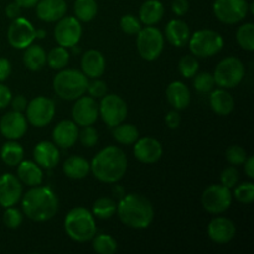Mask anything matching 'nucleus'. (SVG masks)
I'll return each instance as SVG.
<instances>
[{
  "instance_id": "nucleus-1",
  "label": "nucleus",
  "mask_w": 254,
  "mask_h": 254,
  "mask_svg": "<svg viewBox=\"0 0 254 254\" xmlns=\"http://www.w3.org/2000/svg\"><path fill=\"white\" fill-rule=\"evenodd\" d=\"M117 213L123 225L134 230H144L154 220V207L150 201L140 193H128L117 205Z\"/></svg>"
},
{
  "instance_id": "nucleus-2",
  "label": "nucleus",
  "mask_w": 254,
  "mask_h": 254,
  "mask_svg": "<svg viewBox=\"0 0 254 254\" xmlns=\"http://www.w3.org/2000/svg\"><path fill=\"white\" fill-rule=\"evenodd\" d=\"M128 160L118 146H107L102 149L91 163V171L94 178L102 183L114 184L126 175Z\"/></svg>"
},
{
  "instance_id": "nucleus-3",
  "label": "nucleus",
  "mask_w": 254,
  "mask_h": 254,
  "mask_svg": "<svg viewBox=\"0 0 254 254\" xmlns=\"http://www.w3.org/2000/svg\"><path fill=\"white\" fill-rule=\"evenodd\" d=\"M22 211L31 221L45 222L57 213L59 200L47 186H32L22 198Z\"/></svg>"
},
{
  "instance_id": "nucleus-4",
  "label": "nucleus",
  "mask_w": 254,
  "mask_h": 254,
  "mask_svg": "<svg viewBox=\"0 0 254 254\" xmlns=\"http://www.w3.org/2000/svg\"><path fill=\"white\" fill-rule=\"evenodd\" d=\"M52 87L55 93L61 99L76 101L87 92L88 78L83 72L64 68L55 76Z\"/></svg>"
},
{
  "instance_id": "nucleus-5",
  "label": "nucleus",
  "mask_w": 254,
  "mask_h": 254,
  "mask_svg": "<svg viewBox=\"0 0 254 254\" xmlns=\"http://www.w3.org/2000/svg\"><path fill=\"white\" fill-rule=\"evenodd\" d=\"M64 230L71 240L76 242H88L97 233L94 216L83 207L73 208L64 218Z\"/></svg>"
},
{
  "instance_id": "nucleus-6",
  "label": "nucleus",
  "mask_w": 254,
  "mask_h": 254,
  "mask_svg": "<svg viewBox=\"0 0 254 254\" xmlns=\"http://www.w3.org/2000/svg\"><path fill=\"white\" fill-rule=\"evenodd\" d=\"M246 69L237 57H226L216 66L213 78L220 88H235L245 78Z\"/></svg>"
},
{
  "instance_id": "nucleus-7",
  "label": "nucleus",
  "mask_w": 254,
  "mask_h": 254,
  "mask_svg": "<svg viewBox=\"0 0 254 254\" xmlns=\"http://www.w3.org/2000/svg\"><path fill=\"white\" fill-rule=\"evenodd\" d=\"M189 40L190 51L195 57H211L223 47L222 36L213 30H198Z\"/></svg>"
},
{
  "instance_id": "nucleus-8",
  "label": "nucleus",
  "mask_w": 254,
  "mask_h": 254,
  "mask_svg": "<svg viewBox=\"0 0 254 254\" xmlns=\"http://www.w3.org/2000/svg\"><path fill=\"white\" fill-rule=\"evenodd\" d=\"M136 35L139 55L146 61H154L158 59L164 50V36L160 30L154 26H146Z\"/></svg>"
},
{
  "instance_id": "nucleus-9",
  "label": "nucleus",
  "mask_w": 254,
  "mask_h": 254,
  "mask_svg": "<svg viewBox=\"0 0 254 254\" xmlns=\"http://www.w3.org/2000/svg\"><path fill=\"white\" fill-rule=\"evenodd\" d=\"M201 203L207 212L212 215H220L227 211L232 203V192L231 189L226 188L222 184L210 185L202 193Z\"/></svg>"
},
{
  "instance_id": "nucleus-10",
  "label": "nucleus",
  "mask_w": 254,
  "mask_h": 254,
  "mask_svg": "<svg viewBox=\"0 0 254 254\" xmlns=\"http://www.w3.org/2000/svg\"><path fill=\"white\" fill-rule=\"evenodd\" d=\"M98 112L104 123L113 128L126 121L128 107L126 102L117 94H106L102 97Z\"/></svg>"
},
{
  "instance_id": "nucleus-11",
  "label": "nucleus",
  "mask_w": 254,
  "mask_h": 254,
  "mask_svg": "<svg viewBox=\"0 0 254 254\" xmlns=\"http://www.w3.org/2000/svg\"><path fill=\"white\" fill-rule=\"evenodd\" d=\"M213 12L223 24H237L247 16L248 2L247 0H215Z\"/></svg>"
},
{
  "instance_id": "nucleus-12",
  "label": "nucleus",
  "mask_w": 254,
  "mask_h": 254,
  "mask_svg": "<svg viewBox=\"0 0 254 254\" xmlns=\"http://www.w3.org/2000/svg\"><path fill=\"white\" fill-rule=\"evenodd\" d=\"M25 111H26L27 121L34 127L42 128L51 123L56 108L52 99L46 97H36L27 103Z\"/></svg>"
},
{
  "instance_id": "nucleus-13",
  "label": "nucleus",
  "mask_w": 254,
  "mask_h": 254,
  "mask_svg": "<svg viewBox=\"0 0 254 254\" xmlns=\"http://www.w3.org/2000/svg\"><path fill=\"white\" fill-rule=\"evenodd\" d=\"M54 35L59 46L66 49L77 46L82 36L81 22L74 16H64L57 22Z\"/></svg>"
},
{
  "instance_id": "nucleus-14",
  "label": "nucleus",
  "mask_w": 254,
  "mask_h": 254,
  "mask_svg": "<svg viewBox=\"0 0 254 254\" xmlns=\"http://www.w3.org/2000/svg\"><path fill=\"white\" fill-rule=\"evenodd\" d=\"M35 39V29L29 20L20 16L12 20L7 30V40L14 49H26Z\"/></svg>"
},
{
  "instance_id": "nucleus-15",
  "label": "nucleus",
  "mask_w": 254,
  "mask_h": 254,
  "mask_svg": "<svg viewBox=\"0 0 254 254\" xmlns=\"http://www.w3.org/2000/svg\"><path fill=\"white\" fill-rule=\"evenodd\" d=\"M99 116L98 104L93 97H79L72 108V118L77 126L87 127L96 123Z\"/></svg>"
},
{
  "instance_id": "nucleus-16",
  "label": "nucleus",
  "mask_w": 254,
  "mask_h": 254,
  "mask_svg": "<svg viewBox=\"0 0 254 254\" xmlns=\"http://www.w3.org/2000/svg\"><path fill=\"white\" fill-rule=\"evenodd\" d=\"M27 130V121L21 112H7L0 119V133L9 140L22 138Z\"/></svg>"
},
{
  "instance_id": "nucleus-17",
  "label": "nucleus",
  "mask_w": 254,
  "mask_h": 254,
  "mask_svg": "<svg viewBox=\"0 0 254 254\" xmlns=\"http://www.w3.org/2000/svg\"><path fill=\"white\" fill-rule=\"evenodd\" d=\"M22 195V185L19 178L12 174L0 176V206L4 208L16 205Z\"/></svg>"
},
{
  "instance_id": "nucleus-18",
  "label": "nucleus",
  "mask_w": 254,
  "mask_h": 254,
  "mask_svg": "<svg viewBox=\"0 0 254 254\" xmlns=\"http://www.w3.org/2000/svg\"><path fill=\"white\" fill-rule=\"evenodd\" d=\"M134 144V155L140 163L154 164L163 156V145L156 139L146 136L138 139Z\"/></svg>"
},
{
  "instance_id": "nucleus-19",
  "label": "nucleus",
  "mask_w": 254,
  "mask_h": 254,
  "mask_svg": "<svg viewBox=\"0 0 254 254\" xmlns=\"http://www.w3.org/2000/svg\"><path fill=\"white\" fill-rule=\"evenodd\" d=\"M207 233L211 241L218 245H225L235 238L236 226L230 218L216 217L208 223Z\"/></svg>"
},
{
  "instance_id": "nucleus-20",
  "label": "nucleus",
  "mask_w": 254,
  "mask_h": 254,
  "mask_svg": "<svg viewBox=\"0 0 254 254\" xmlns=\"http://www.w3.org/2000/svg\"><path fill=\"white\" fill-rule=\"evenodd\" d=\"M78 127L73 121L64 119L56 124L52 130V139L57 146L62 149H68L76 144L78 139Z\"/></svg>"
},
{
  "instance_id": "nucleus-21",
  "label": "nucleus",
  "mask_w": 254,
  "mask_h": 254,
  "mask_svg": "<svg viewBox=\"0 0 254 254\" xmlns=\"http://www.w3.org/2000/svg\"><path fill=\"white\" fill-rule=\"evenodd\" d=\"M36 6V15L45 22H55L66 15V0H39Z\"/></svg>"
},
{
  "instance_id": "nucleus-22",
  "label": "nucleus",
  "mask_w": 254,
  "mask_h": 254,
  "mask_svg": "<svg viewBox=\"0 0 254 254\" xmlns=\"http://www.w3.org/2000/svg\"><path fill=\"white\" fill-rule=\"evenodd\" d=\"M34 159L40 168H55L60 161L59 148L51 141H40L34 149Z\"/></svg>"
},
{
  "instance_id": "nucleus-23",
  "label": "nucleus",
  "mask_w": 254,
  "mask_h": 254,
  "mask_svg": "<svg viewBox=\"0 0 254 254\" xmlns=\"http://www.w3.org/2000/svg\"><path fill=\"white\" fill-rule=\"evenodd\" d=\"M82 72L87 76V78H99L103 76L106 69V60L104 56L97 50H88L82 56L81 60Z\"/></svg>"
},
{
  "instance_id": "nucleus-24",
  "label": "nucleus",
  "mask_w": 254,
  "mask_h": 254,
  "mask_svg": "<svg viewBox=\"0 0 254 254\" xmlns=\"http://www.w3.org/2000/svg\"><path fill=\"white\" fill-rule=\"evenodd\" d=\"M166 98L170 106L176 111L188 108L191 101V94L188 87L180 81H174L166 87Z\"/></svg>"
},
{
  "instance_id": "nucleus-25",
  "label": "nucleus",
  "mask_w": 254,
  "mask_h": 254,
  "mask_svg": "<svg viewBox=\"0 0 254 254\" xmlns=\"http://www.w3.org/2000/svg\"><path fill=\"white\" fill-rule=\"evenodd\" d=\"M165 36L173 46L183 47L190 39V29L183 20H170L165 27Z\"/></svg>"
},
{
  "instance_id": "nucleus-26",
  "label": "nucleus",
  "mask_w": 254,
  "mask_h": 254,
  "mask_svg": "<svg viewBox=\"0 0 254 254\" xmlns=\"http://www.w3.org/2000/svg\"><path fill=\"white\" fill-rule=\"evenodd\" d=\"M17 178L20 181L27 186H37L41 185L44 174L41 168L36 163L30 160H22L17 165Z\"/></svg>"
},
{
  "instance_id": "nucleus-27",
  "label": "nucleus",
  "mask_w": 254,
  "mask_h": 254,
  "mask_svg": "<svg viewBox=\"0 0 254 254\" xmlns=\"http://www.w3.org/2000/svg\"><path fill=\"white\" fill-rule=\"evenodd\" d=\"M210 106L218 116H228L235 109V99L225 88L211 91Z\"/></svg>"
},
{
  "instance_id": "nucleus-28",
  "label": "nucleus",
  "mask_w": 254,
  "mask_h": 254,
  "mask_svg": "<svg viewBox=\"0 0 254 254\" xmlns=\"http://www.w3.org/2000/svg\"><path fill=\"white\" fill-rule=\"evenodd\" d=\"M164 11V5L159 0H146L139 10V19L146 26H153L163 19Z\"/></svg>"
},
{
  "instance_id": "nucleus-29",
  "label": "nucleus",
  "mask_w": 254,
  "mask_h": 254,
  "mask_svg": "<svg viewBox=\"0 0 254 254\" xmlns=\"http://www.w3.org/2000/svg\"><path fill=\"white\" fill-rule=\"evenodd\" d=\"M91 171V164L82 156H69L64 163V173L67 178L73 180L84 179Z\"/></svg>"
},
{
  "instance_id": "nucleus-30",
  "label": "nucleus",
  "mask_w": 254,
  "mask_h": 254,
  "mask_svg": "<svg viewBox=\"0 0 254 254\" xmlns=\"http://www.w3.org/2000/svg\"><path fill=\"white\" fill-rule=\"evenodd\" d=\"M24 64L30 71H40L46 64V52L40 45H30L25 49Z\"/></svg>"
},
{
  "instance_id": "nucleus-31",
  "label": "nucleus",
  "mask_w": 254,
  "mask_h": 254,
  "mask_svg": "<svg viewBox=\"0 0 254 254\" xmlns=\"http://www.w3.org/2000/svg\"><path fill=\"white\" fill-rule=\"evenodd\" d=\"M0 156L7 166H17L24 158V149L15 140L7 141L2 145Z\"/></svg>"
},
{
  "instance_id": "nucleus-32",
  "label": "nucleus",
  "mask_w": 254,
  "mask_h": 254,
  "mask_svg": "<svg viewBox=\"0 0 254 254\" xmlns=\"http://www.w3.org/2000/svg\"><path fill=\"white\" fill-rule=\"evenodd\" d=\"M113 138L123 145H131L139 139V130L135 126L129 123H121L113 127Z\"/></svg>"
},
{
  "instance_id": "nucleus-33",
  "label": "nucleus",
  "mask_w": 254,
  "mask_h": 254,
  "mask_svg": "<svg viewBox=\"0 0 254 254\" xmlns=\"http://www.w3.org/2000/svg\"><path fill=\"white\" fill-rule=\"evenodd\" d=\"M98 12V5L96 0H76L74 1V14L79 21L88 22L96 17Z\"/></svg>"
},
{
  "instance_id": "nucleus-34",
  "label": "nucleus",
  "mask_w": 254,
  "mask_h": 254,
  "mask_svg": "<svg viewBox=\"0 0 254 254\" xmlns=\"http://www.w3.org/2000/svg\"><path fill=\"white\" fill-rule=\"evenodd\" d=\"M46 62L52 69H56V71H61V69L66 68V66L69 62L68 50L62 46L54 47L46 55Z\"/></svg>"
},
{
  "instance_id": "nucleus-35",
  "label": "nucleus",
  "mask_w": 254,
  "mask_h": 254,
  "mask_svg": "<svg viewBox=\"0 0 254 254\" xmlns=\"http://www.w3.org/2000/svg\"><path fill=\"white\" fill-rule=\"evenodd\" d=\"M117 203L109 197H101L93 203L92 215L99 220H108L116 213Z\"/></svg>"
},
{
  "instance_id": "nucleus-36",
  "label": "nucleus",
  "mask_w": 254,
  "mask_h": 254,
  "mask_svg": "<svg viewBox=\"0 0 254 254\" xmlns=\"http://www.w3.org/2000/svg\"><path fill=\"white\" fill-rule=\"evenodd\" d=\"M238 45L246 51H253L254 50V25L252 22H246L241 25L236 34Z\"/></svg>"
},
{
  "instance_id": "nucleus-37",
  "label": "nucleus",
  "mask_w": 254,
  "mask_h": 254,
  "mask_svg": "<svg viewBox=\"0 0 254 254\" xmlns=\"http://www.w3.org/2000/svg\"><path fill=\"white\" fill-rule=\"evenodd\" d=\"M93 250L99 254H113L117 251V242L112 236L102 235L94 236L93 238Z\"/></svg>"
},
{
  "instance_id": "nucleus-38",
  "label": "nucleus",
  "mask_w": 254,
  "mask_h": 254,
  "mask_svg": "<svg viewBox=\"0 0 254 254\" xmlns=\"http://www.w3.org/2000/svg\"><path fill=\"white\" fill-rule=\"evenodd\" d=\"M179 71H180L181 76L185 78H191L195 77V74L198 71V61L192 54L185 55L179 61Z\"/></svg>"
},
{
  "instance_id": "nucleus-39",
  "label": "nucleus",
  "mask_w": 254,
  "mask_h": 254,
  "mask_svg": "<svg viewBox=\"0 0 254 254\" xmlns=\"http://www.w3.org/2000/svg\"><path fill=\"white\" fill-rule=\"evenodd\" d=\"M195 79H193V87L198 93H210L215 88V78L213 74L208 72H202V73H196Z\"/></svg>"
},
{
  "instance_id": "nucleus-40",
  "label": "nucleus",
  "mask_w": 254,
  "mask_h": 254,
  "mask_svg": "<svg viewBox=\"0 0 254 254\" xmlns=\"http://www.w3.org/2000/svg\"><path fill=\"white\" fill-rule=\"evenodd\" d=\"M235 198L241 203L250 205L254 201V184L242 183L235 189Z\"/></svg>"
},
{
  "instance_id": "nucleus-41",
  "label": "nucleus",
  "mask_w": 254,
  "mask_h": 254,
  "mask_svg": "<svg viewBox=\"0 0 254 254\" xmlns=\"http://www.w3.org/2000/svg\"><path fill=\"white\" fill-rule=\"evenodd\" d=\"M226 159L228 163L233 166L242 165L247 159V153L245 149L240 145H231L230 148L226 150Z\"/></svg>"
},
{
  "instance_id": "nucleus-42",
  "label": "nucleus",
  "mask_w": 254,
  "mask_h": 254,
  "mask_svg": "<svg viewBox=\"0 0 254 254\" xmlns=\"http://www.w3.org/2000/svg\"><path fill=\"white\" fill-rule=\"evenodd\" d=\"M119 25H121L122 31L128 35H136L141 30L140 20H138L134 15L130 14L122 16Z\"/></svg>"
},
{
  "instance_id": "nucleus-43",
  "label": "nucleus",
  "mask_w": 254,
  "mask_h": 254,
  "mask_svg": "<svg viewBox=\"0 0 254 254\" xmlns=\"http://www.w3.org/2000/svg\"><path fill=\"white\" fill-rule=\"evenodd\" d=\"M22 220H24L22 213L17 208H15L14 206L6 207V211L4 212V223L7 228L15 230V228L20 227V225L22 223Z\"/></svg>"
},
{
  "instance_id": "nucleus-44",
  "label": "nucleus",
  "mask_w": 254,
  "mask_h": 254,
  "mask_svg": "<svg viewBox=\"0 0 254 254\" xmlns=\"http://www.w3.org/2000/svg\"><path fill=\"white\" fill-rule=\"evenodd\" d=\"M78 139L81 140L82 145L86 146V148H92L98 141V133L93 127H83V129L78 131Z\"/></svg>"
},
{
  "instance_id": "nucleus-45",
  "label": "nucleus",
  "mask_w": 254,
  "mask_h": 254,
  "mask_svg": "<svg viewBox=\"0 0 254 254\" xmlns=\"http://www.w3.org/2000/svg\"><path fill=\"white\" fill-rule=\"evenodd\" d=\"M238 178L240 175H238L237 169L235 166H228L221 173V184L226 188L232 189L235 188V185H237Z\"/></svg>"
},
{
  "instance_id": "nucleus-46",
  "label": "nucleus",
  "mask_w": 254,
  "mask_h": 254,
  "mask_svg": "<svg viewBox=\"0 0 254 254\" xmlns=\"http://www.w3.org/2000/svg\"><path fill=\"white\" fill-rule=\"evenodd\" d=\"M107 91V83L106 82L101 81L98 78H94V81L88 82V87H87V92L91 94V97L93 98H102L103 96H106Z\"/></svg>"
},
{
  "instance_id": "nucleus-47",
  "label": "nucleus",
  "mask_w": 254,
  "mask_h": 254,
  "mask_svg": "<svg viewBox=\"0 0 254 254\" xmlns=\"http://www.w3.org/2000/svg\"><path fill=\"white\" fill-rule=\"evenodd\" d=\"M171 10L178 16H183L188 12L189 1L188 0H174L173 4H171Z\"/></svg>"
},
{
  "instance_id": "nucleus-48",
  "label": "nucleus",
  "mask_w": 254,
  "mask_h": 254,
  "mask_svg": "<svg viewBox=\"0 0 254 254\" xmlns=\"http://www.w3.org/2000/svg\"><path fill=\"white\" fill-rule=\"evenodd\" d=\"M11 98H12L11 91L0 82V109L9 106L10 102H11Z\"/></svg>"
},
{
  "instance_id": "nucleus-49",
  "label": "nucleus",
  "mask_w": 254,
  "mask_h": 254,
  "mask_svg": "<svg viewBox=\"0 0 254 254\" xmlns=\"http://www.w3.org/2000/svg\"><path fill=\"white\" fill-rule=\"evenodd\" d=\"M180 122H181L180 114L176 112V109L175 111H170L168 114H166L165 123L170 129L179 128V126H180Z\"/></svg>"
},
{
  "instance_id": "nucleus-50",
  "label": "nucleus",
  "mask_w": 254,
  "mask_h": 254,
  "mask_svg": "<svg viewBox=\"0 0 254 254\" xmlns=\"http://www.w3.org/2000/svg\"><path fill=\"white\" fill-rule=\"evenodd\" d=\"M11 73V64L7 59H0V82L6 81L7 77Z\"/></svg>"
},
{
  "instance_id": "nucleus-51",
  "label": "nucleus",
  "mask_w": 254,
  "mask_h": 254,
  "mask_svg": "<svg viewBox=\"0 0 254 254\" xmlns=\"http://www.w3.org/2000/svg\"><path fill=\"white\" fill-rule=\"evenodd\" d=\"M11 107H12V111H16V112H24L25 109H26L27 107V103L29 102L26 101V98H25L24 96H21V94H19V96L14 97V98H11Z\"/></svg>"
},
{
  "instance_id": "nucleus-52",
  "label": "nucleus",
  "mask_w": 254,
  "mask_h": 254,
  "mask_svg": "<svg viewBox=\"0 0 254 254\" xmlns=\"http://www.w3.org/2000/svg\"><path fill=\"white\" fill-rule=\"evenodd\" d=\"M5 12H6V16L9 17V19H16V17L20 16V14H21V6H20L17 2H10L9 5L6 6V9H5Z\"/></svg>"
},
{
  "instance_id": "nucleus-53",
  "label": "nucleus",
  "mask_w": 254,
  "mask_h": 254,
  "mask_svg": "<svg viewBox=\"0 0 254 254\" xmlns=\"http://www.w3.org/2000/svg\"><path fill=\"white\" fill-rule=\"evenodd\" d=\"M245 173L250 179H254V158L250 156L246 159L245 163Z\"/></svg>"
},
{
  "instance_id": "nucleus-54",
  "label": "nucleus",
  "mask_w": 254,
  "mask_h": 254,
  "mask_svg": "<svg viewBox=\"0 0 254 254\" xmlns=\"http://www.w3.org/2000/svg\"><path fill=\"white\" fill-rule=\"evenodd\" d=\"M37 1H39V0H15V2H17L20 6L26 7V9L35 6V5L37 4Z\"/></svg>"
},
{
  "instance_id": "nucleus-55",
  "label": "nucleus",
  "mask_w": 254,
  "mask_h": 254,
  "mask_svg": "<svg viewBox=\"0 0 254 254\" xmlns=\"http://www.w3.org/2000/svg\"><path fill=\"white\" fill-rule=\"evenodd\" d=\"M45 36H46V31H45V30H35V37H36V39H44Z\"/></svg>"
}]
</instances>
